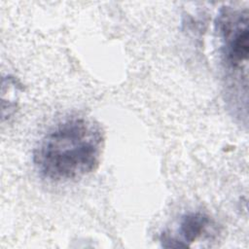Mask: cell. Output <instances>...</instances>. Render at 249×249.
Wrapping results in <instances>:
<instances>
[{
  "mask_svg": "<svg viewBox=\"0 0 249 249\" xmlns=\"http://www.w3.org/2000/svg\"><path fill=\"white\" fill-rule=\"evenodd\" d=\"M216 26L221 40V55L227 71L226 76L233 81L231 86H238L239 91L243 93L242 87L247 89L248 10L224 8L217 18Z\"/></svg>",
  "mask_w": 249,
  "mask_h": 249,
  "instance_id": "cell-2",
  "label": "cell"
},
{
  "mask_svg": "<svg viewBox=\"0 0 249 249\" xmlns=\"http://www.w3.org/2000/svg\"><path fill=\"white\" fill-rule=\"evenodd\" d=\"M213 226V221L208 215L198 211L189 212L179 219L176 234L164 232L160 241L164 247H189L195 241L206 237Z\"/></svg>",
  "mask_w": 249,
  "mask_h": 249,
  "instance_id": "cell-3",
  "label": "cell"
},
{
  "mask_svg": "<svg viewBox=\"0 0 249 249\" xmlns=\"http://www.w3.org/2000/svg\"><path fill=\"white\" fill-rule=\"evenodd\" d=\"M105 135L92 119L73 117L52 127L39 140L33 162L39 174L53 182L83 178L98 167Z\"/></svg>",
  "mask_w": 249,
  "mask_h": 249,
  "instance_id": "cell-1",
  "label": "cell"
}]
</instances>
